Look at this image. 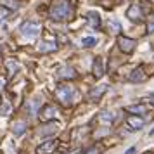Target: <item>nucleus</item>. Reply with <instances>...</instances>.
I'll return each instance as SVG.
<instances>
[{
  "instance_id": "39448f33",
  "label": "nucleus",
  "mask_w": 154,
  "mask_h": 154,
  "mask_svg": "<svg viewBox=\"0 0 154 154\" xmlns=\"http://www.w3.org/2000/svg\"><path fill=\"white\" fill-rule=\"evenodd\" d=\"M126 17L130 19V21H140L142 17H144V14H142V9H140L139 4H132L130 5V9L126 11Z\"/></svg>"
},
{
  "instance_id": "0eeeda50",
  "label": "nucleus",
  "mask_w": 154,
  "mask_h": 154,
  "mask_svg": "<svg viewBox=\"0 0 154 154\" xmlns=\"http://www.w3.org/2000/svg\"><path fill=\"white\" fill-rule=\"evenodd\" d=\"M57 114V109L54 107V106H47V107H43L42 112H40V118L43 119V121H49V119L56 118Z\"/></svg>"
},
{
  "instance_id": "f3484780",
  "label": "nucleus",
  "mask_w": 154,
  "mask_h": 154,
  "mask_svg": "<svg viewBox=\"0 0 154 154\" xmlns=\"http://www.w3.org/2000/svg\"><path fill=\"white\" fill-rule=\"evenodd\" d=\"M106 90H107V87H106V85H102V87H97V88H95V90L90 94V97H92V99H97V97H100V95H102Z\"/></svg>"
},
{
  "instance_id": "f8f14e48",
  "label": "nucleus",
  "mask_w": 154,
  "mask_h": 154,
  "mask_svg": "<svg viewBox=\"0 0 154 154\" xmlns=\"http://www.w3.org/2000/svg\"><path fill=\"white\" fill-rule=\"evenodd\" d=\"M126 111L132 112V114H135V116H140V114H144V112L147 111V107L144 104H137V106H128L126 107Z\"/></svg>"
},
{
  "instance_id": "aec40b11",
  "label": "nucleus",
  "mask_w": 154,
  "mask_h": 154,
  "mask_svg": "<svg viewBox=\"0 0 154 154\" xmlns=\"http://www.w3.org/2000/svg\"><path fill=\"white\" fill-rule=\"evenodd\" d=\"M7 14H9V9L5 7V5H0V21H2Z\"/></svg>"
},
{
  "instance_id": "1a4fd4ad",
  "label": "nucleus",
  "mask_w": 154,
  "mask_h": 154,
  "mask_svg": "<svg viewBox=\"0 0 154 154\" xmlns=\"http://www.w3.org/2000/svg\"><path fill=\"white\" fill-rule=\"evenodd\" d=\"M144 80H146V75H144V69H142V68H137V69L130 75V82H132V83H140V82H144Z\"/></svg>"
},
{
  "instance_id": "9b49d317",
  "label": "nucleus",
  "mask_w": 154,
  "mask_h": 154,
  "mask_svg": "<svg viewBox=\"0 0 154 154\" xmlns=\"http://www.w3.org/2000/svg\"><path fill=\"white\" fill-rule=\"evenodd\" d=\"M128 125H130V130H139V128H142V126H144V119L133 114V116H130V118H128Z\"/></svg>"
},
{
  "instance_id": "6e6552de",
  "label": "nucleus",
  "mask_w": 154,
  "mask_h": 154,
  "mask_svg": "<svg viewBox=\"0 0 154 154\" xmlns=\"http://www.w3.org/2000/svg\"><path fill=\"white\" fill-rule=\"evenodd\" d=\"M94 75L95 78H100L104 75V63H102V57H95L94 61Z\"/></svg>"
},
{
  "instance_id": "f03ea898",
  "label": "nucleus",
  "mask_w": 154,
  "mask_h": 154,
  "mask_svg": "<svg viewBox=\"0 0 154 154\" xmlns=\"http://www.w3.org/2000/svg\"><path fill=\"white\" fill-rule=\"evenodd\" d=\"M56 95L57 99L63 102V104L66 106H69L73 100H75V97L78 95V92L71 87V85H61V87H57V90H56Z\"/></svg>"
},
{
  "instance_id": "412c9836",
  "label": "nucleus",
  "mask_w": 154,
  "mask_h": 154,
  "mask_svg": "<svg viewBox=\"0 0 154 154\" xmlns=\"http://www.w3.org/2000/svg\"><path fill=\"white\" fill-rule=\"evenodd\" d=\"M147 33H154V23H149V26H147Z\"/></svg>"
},
{
  "instance_id": "a211bd4d",
  "label": "nucleus",
  "mask_w": 154,
  "mask_h": 154,
  "mask_svg": "<svg viewBox=\"0 0 154 154\" xmlns=\"http://www.w3.org/2000/svg\"><path fill=\"white\" fill-rule=\"evenodd\" d=\"M95 43H97V38H94V36H87V38L82 40V45L83 47H94Z\"/></svg>"
},
{
  "instance_id": "4468645a",
  "label": "nucleus",
  "mask_w": 154,
  "mask_h": 154,
  "mask_svg": "<svg viewBox=\"0 0 154 154\" xmlns=\"http://www.w3.org/2000/svg\"><path fill=\"white\" fill-rule=\"evenodd\" d=\"M38 50L40 52H54V50H57V45L54 42H42L38 45Z\"/></svg>"
},
{
  "instance_id": "6ab92c4d",
  "label": "nucleus",
  "mask_w": 154,
  "mask_h": 154,
  "mask_svg": "<svg viewBox=\"0 0 154 154\" xmlns=\"http://www.w3.org/2000/svg\"><path fill=\"white\" fill-rule=\"evenodd\" d=\"M14 133L16 135H23V133H24V125H23V123H16L14 125Z\"/></svg>"
},
{
  "instance_id": "423d86ee",
  "label": "nucleus",
  "mask_w": 154,
  "mask_h": 154,
  "mask_svg": "<svg viewBox=\"0 0 154 154\" xmlns=\"http://www.w3.org/2000/svg\"><path fill=\"white\" fill-rule=\"evenodd\" d=\"M56 147H57V140H47V142H43L42 146H38L36 154H52Z\"/></svg>"
},
{
  "instance_id": "20e7f679",
  "label": "nucleus",
  "mask_w": 154,
  "mask_h": 154,
  "mask_svg": "<svg viewBox=\"0 0 154 154\" xmlns=\"http://www.w3.org/2000/svg\"><path fill=\"white\" fill-rule=\"evenodd\" d=\"M118 45L119 49L123 50L125 54H130V52H133L135 50V40H132V38H126V36H118Z\"/></svg>"
},
{
  "instance_id": "7ed1b4c3",
  "label": "nucleus",
  "mask_w": 154,
  "mask_h": 154,
  "mask_svg": "<svg viewBox=\"0 0 154 154\" xmlns=\"http://www.w3.org/2000/svg\"><path fill=\"white\" fill-rule=\"evenodd\" d=\"M19 31H21L23 36H29V38H33L40 33V24L36 21H24L19 26Z\"/></svg>"
},
{
  "instance_id": "dca6fc26",
  "label": "nucleus",
  "mask_w": 154,
  "mask_h": 154,
  "mask_svg": "<svg viewBox=\"0 0 154 154\" xmlns=\"http://www.w3.org/2000/svg\"><path fill=\"white\" fill-rule=\"evenodd\" d=\"M83 154H102V146H100V144H95V146L88 147Z\"/></svg>"
},
{
  "instance_id": "ddd939ff",
  "label": "nucleus",
  "mask_w": 154,
  "mask_h": 154,
  "mask_svg": "<svg viewBox=\"0 0 154 154\" xmlns=\"http://www.w3.org/2000/svg\"><path fill=\"white\" fill-rule=\"evenodd\" d=\"M59 76L61 78H75L76 76V73H75V68H71V66H64L59 69Z\"/></svg>"
},
{
  "instance_id": "2eb2a0df",
  "label": "nucleus",
  "mask_w": 154,
  "mask_h": 154,
  "mask_svg": "<svg viewBox=\"0 0 154 154\" xmlns=\"http://www.w3.org/2000/svg\"><path fill=\"white\" fill-rule=\"evenodd\" d=\"M107 29H109L111 33H119L121 26H119L118 21H114V19H107Z\"/></svg>"
},
{
  "instance_id": "9d476101",
  "label": "nucleus",
  "mask_w": 154,
  "mask_h": 154,
  "mask_svg": "<svg viewBox=\"0 0 154 154\" xmlns=\"http://www.w3.org/2000/svg\"><path fill=\"white\" fill-rule=\"evenodd\" d=\"M87 19H88V24H90L92 28H100V16L97 12H88L87 14Z\"/></svg>"
},
{
  "instance_id": "f257e3e1",
  "label": "nucleus",
  "mask_w": 154,
  "mask_h": 154,
  "mask_svg": "<svg viewBox=\"0 0 154 154\" xmlns=\"http://www.w3.org/2000/svg\"><path fill=\"white\" fill-rule=\"evenodd\" d=\"M71 12H73V9H71L68 0H57L56 4L50 7V17L54 21H66V19H69Z\"/></svg>"
},
{
  "instance_id": "4be33fe9",
  "label": "nucleus",
  "mask_w": 154,
  "mask_h": 154,
  "mask_svg": "<svg viewBox=\"0 0 154 154\" xmlns=\"http://www.w3.org/2000/svg\"><path fill=\"white\" fill-rule=\"evenodd\" d=\"M125 154H135V147H130V149H128Z\"/></svg>"
}]
</instances>
